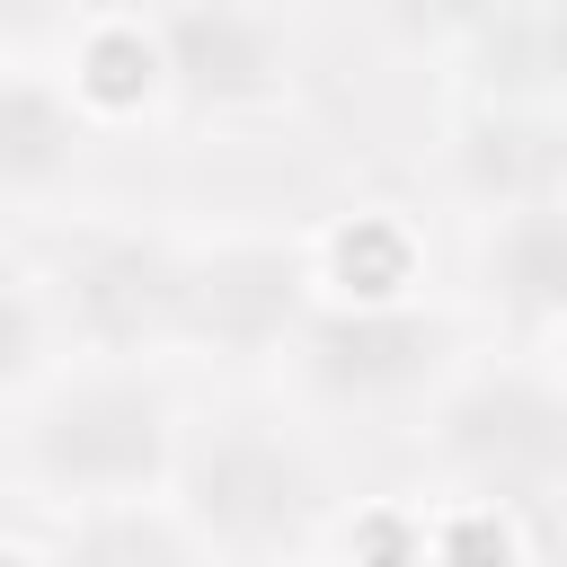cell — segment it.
<instances>
[{"label": "cell", "instance_id": "cell-6", "mask_svg": "<svg viewBox=\"0 0 567 567\" xmlns=\"http://www.w3.org/2000/svg\"><path fill=\"white\" fill-rule=\"evenodd\" d=\"M0 168H9V186L18 195H35L53 168H71V97H53L44 80H9V97H0Z\"/></svg>", "mask_w": 567, "mask_h": 567}, {"label": "cell", "instance_id": "cell-8", "mask_svg": "<svg viewBox=\"0 0 567 567\" xmlns=\"http://www.w3.org/2000/svg\"><path fill=\"white\" fill-rule=\"evenodd\" d=\"M337 275H346L354 301H399V284H408V239H399L390 221H354V230L337 239Z\"/></svg>", "mask_w": 567, "mask_h": 567}, {"label": "cell", "instance_id": "cell-1", "mask_svg": "<svg viewBox=\"0 0 567 567\" xmlns=\"http://www.w3.org/2000/svg\"><path fill=\"white\" fill-rule=\"evenodd\" d=\"M27 461L44 487L124 496L168 470V408L142 381H80L27 425Z\"/></svg>", "mask_w": 567, "mask_h": 567}, {"label": "cell", "instance_id": "cell-9", "mask_svg": "<svg viewBox=\"0 0 567 567\" xmlns=\"http://www.w3.org/2000/svg\"><path fill=\"white\" fill-rule=\"evenodd\" d=\"M381 18L408 35H461V27L496 18V0H381Z\"/></svg>", "mask_w": 567, "mask_h": 567}, {"label": "cell", "instance_id": "cell-4", "mask_svg": "<svg viewBox=\"0 0 567 567\" xmlns=\"http://www.w3.org/2000/svg\"><path fill=\"white\" fill-rule=\"evenodd\" d=\"M168 71L195 89V97H266L275 89V35L239 9V0H186L159 35Z\"/></svg>", "mask_w": 567, "mask_h": 567}, {"label": "cell", "instance_id": "cell-5", "mask_svg": "<svg viewBox=\"0 0 567 567\" xmlns=\"http://www.w3.org/2000/svg\"><path fill=\"white\" fill-rule=\"evenodd\" d=\"M487 275L514 310L532 319H567V204H523L505 213V230L487 239Z\"/></svg>", "mask_w": 567, "mask_h": 567}, {"label": "cell", "instance_id": "cell-7", "mask_svg": "<svg viewBox=\"0 0 567 567\" xmlns=\"http://www.w3.org/2000/svg\"><path fill=\"white\" fill-rule=\"evenodd\" d=\"M159 71H168V53L151 44V35H89V53H80V89L89 97H106V106H133V97H151L159 89Z\"/></svg>", "mask_w": 567, "mask_h": 567}, {"label": "cell", "instance_id": "cell-3", "mask_svg": "<svg viewBox=\"0 0 567 567\" xmlns=\"http://www.w3.org/2000/svg\"><path fill=\"white\" fill-rule=\"evenodd\" d=\"M434 346H443L434 319H416L399 301H354L310 328V372L328 390H408V381H425Z\"/></svg>", "mask_w": 567, "mask_h": 567}, {"label": "cell", "instance_id": "cell-2", "mask_svg": "<svg viewBox=\"0 0 567 567\" xmlns=\"http://www.w3.org/2000/svg\"><path fill=\"white\" fill-rule=\"evenodd\" d=\"M301 496H310V478H301V461L275 434H248L239 425V434H221L195 461V514L213 532H230V540H275L301 514Z\"/></svg>", "mask_w": 567, "mask_h": 567}]
</instances>
